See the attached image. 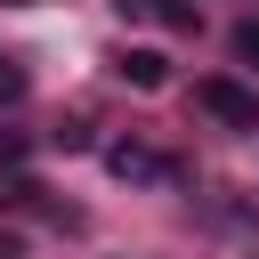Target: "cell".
Instances as JSON below:
<instances>
[{
    "mask_svg": "<svg viewBox=\"0 0 259 259\" xmlns=\"http://www.w3.org/2000/svg\"><path fill=\"white\" fill-rule=\"evenodd\" d=\"M194 105H202L219 130H259V89L235 81V73H202V81H194Z\"/></svg>",
    "mask_w": 259,
    "mask_h": 259,
    "instance_id": "cell-1",
    "label": "cell"
},
{
    "mask_svg": "<svg viewBox=\"0 0 259 259\" xmlns=\"http://www.w3.org/2000/svg\"><path fill=\"white\" fill-rule=\"evenodd\" d=\"M105 170H113V178H146V186H170V178H178V162H170V154H154V146H138V138L105 146Z\"/></svg>",
    "mask_w": 259,
    "mask_h": 259,
    "instance_id": "cell-2",
    "label": "cell"
},
{
    "mask_svg": "<svg viewBox=\"0 0 259 259\" xmlns=\"http://www.w3.org/2000/svg\"><path fill=\"white\" fill-rule=\"evenodd\" d=\"M105 73H113L121 89H162V81H170L162 49H113V57H105Z\"/></svg>",
    "mask_w": 259,
    "mask_h": 259,
    "instance_id": "cell-3",
    "label": "cell"
},
{
    "mask_svg": "<svg viewBox=\"0 0 259 259\" xmlns=\"http://www.w3.org/2000/svg\"><path fill=\"white\" fill-rule=\"evenodd\" d=\"M121 16H138V24H162V32H202V8L194 0H113Z\"/></svg>",
    "mask_w": 259,
    "mask_h": 259,
    "instance_id": "cell-4",
    "label": "cell"
},
{
    "mask_svg": "<svg viewBox=\"0 0 259 259\" xmlns=\"http://www.w3.org/2000/svg\"><path fill=\"white\" fill-rule=\"evenodd\" d=\"M227 49H235V65H251V73H259V16H243V24L227 32Z\"/></svg>",
    "mask_w": 259,
    "mask_h": 259,
    "instance_id": "cell-5",
    "label": "cell"
},
{
    "mask_svg": "<svg viewBox=\"0 0 259 259\" xmlns=\"http://www.w3.org/2000/svg\"><path fill=\"white\" fill-rule=\"evenodd\" d=\"M24 89H32V73L16 57H0V105H24Z\"/></svg>",
    "mask_w": 259,
    "mask_h": 259,
    "instance_id": "cell-6",
    "label": "cell"
},
{
    "mask_svg": "<svg viewBox=\"0 0 259 259\" xmlns=\"http://www.w3.org/2000/svg\"><path fill=\"white\" fill-rule=\"evenodd\" d=\"M32 162V138L24 130H0V170H24Z\"/></svg>",
    "mask_w": 259,
    "mask_h": 259,
    "instance_id": "cell-7",
    "label": "cell"
}]
</instances>
